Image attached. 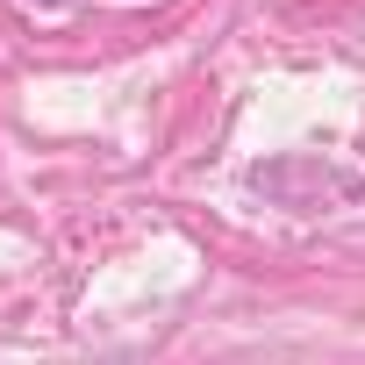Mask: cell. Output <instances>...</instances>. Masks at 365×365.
Segmentation results:
<instances>
[{"label": "cell", "mask_w": 365, "mask_h": 365, "mask_svg": "<svg viewBox=\"0 0 365 365\" xmlns=\"http://www.w3.org/2000/svg\"><path fill=\"white\" fill-rule=\"evenodd\" d=\"M36 8H65V0H36Z\"/></svg>", "instance_id": "6da1fadb"}]
</instances>
